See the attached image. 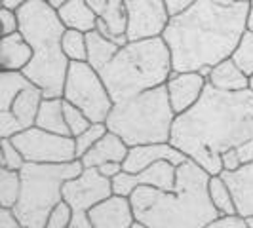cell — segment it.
Here are the masks:
<instances>
[{
	"mask_svg": "<svg viewBox=\"0 0 253 228\" xmlns=\"http://www.w3.org/2000/svg\"><path fill=\"white\" fill-rule=\"evenodd\" d=\"M86 38H88V63L97 71H101L122 48L116 42L103 37L97 29L91 33H86Z\"/></svg>",
	"mask_w": 253,
	"mask_h": 228,
	"instance_id": "23",
	"label": "cell"
},
{
	"mask_svg": "<svg viewBox=\"0 0 253 228\" xmlns=\"http://www.w3.org/2000/svg\"><path fill=\"white\" fill-rule=\"evenodd\" d=\"M204 228H250V227H248V223H246L244 217L234 213V215H219L211 223H208Z\"/></svg>",
	"mask_w": 253,
	"mask_h": 228,
	"instance_id": "36",
	"label": "cell"
},
{
	"mask_svg": "<svg viewBox=\"0 0 253 228\" xmlns=\"http://www.w3.org/2000/svg\"><path fill=\"white\" fill-rule=\"evenodd\" d=\"M101 19L105 25L118 37H127V25H129V15L124 0H107V8L101 13Z\"/></svg>",
	"mask_w": 253,
	"mask_h": 228,
	"instance_id": "26",
	"label": "cell"
},
{
	"mask_svg": "<svg viewBox=\"0 0 253 228\" xmlns=\"http://www.w3.org/2000/svg\"><path fill=\"white\" fill-rule=\"evenodd\" d=\"M23 228H25V227H23Z\"/></svg>",
	"mask_w": 253,
	"mask_h": 228,
	"instance_id": "52",
	"label": "cell"
},
{
	"mask_svg": "<svg viewBox=\"0 0 253 228\" xmlns=\"http://www.w3.org/2000/svg\"><path fill=\"white\" fill-rule=\"evenodd\" d=\"M21 194V173L0 167V207H10L19 200Z\"/></svg>",
	"mask_w": 253,
	"mask_h": 228,
	"instance_id": "27",
	"label": "cell"
},
{
	"mask_svg": "<svg viewBox=\"0 0 253 228\" xmlns=\"http://www.w3.org/2000/svg\"><path fill=\"white\" fill-rule=\"evenodd\" d=\"M57 15L67 29H75L80 33H91L97 29V13L86 4V0H69L57 8Z\"/></svg>",
	"mask_w": 253,
	"mask_h": 228,
	"instance_id": "20",
	"label": "cell"
},
{
	"mask_svg": "<svg viewBox=\"0 0 253 228\" xmlns=\"http://www.w3.org/2000/svg\"><path fill=\"white\" fill-rule=\"evenodd\" d=\"M236 154H238V158H240L242 165L253 164V139L238 145V147H236Z\"/></svg>",
	"mask_w": 253,
	"mask_h": 228,
	"instance_id": "40",
	"label": "cell"
},
{
	"mask_svg": "<svg viewBox=\"0 0 253 228\" xmlns=\"http://www.w3.org/2000/svg\"><path fill=\"white\" fill-rule=\"evenodd\" d=\"M12 141L31 164H69L78 160L75 137L57 135L37 126L21 131Z\"/></svg>",
	"mask_w": 253,
	"mask_h": 228,
	"instance_id": "9",
	"label": "cell"
},
{
	"mask_svg": "<svg viewBox=\"0 0 253 228\" xmlns=\"http://www.w3.org/2000/svg\"><path fill=\"white\" fill-rule=\"evenodd\" d=\"M63 99L91 120V124H105L113 111L114 101L97 69L88 61H71L65 80Z\"/></svg>",
	"mask_w": 253,
	"mask_h": 228,
	"instance_id": "8",
	"label": "cell"
},
{
	"mask_svg": "<svg viewBox=\"0 0 253 228\" xmlns=\"http://www.w3.org/2000/svg\"><path fill=\"white\" fill-rule=\"evenodd\" d=\"M250 2H252V0H250Z\"/></svg>",
	"mask_w": 253,
	"mask_h": 228,
	"instance_id": "51",
	"label": "cell"
},
{
	"mask_svg": "<svg viewBox=\"0 0 253 228\" xmlns=\"http://www.w3.org/2000/svg\"><path fill=\"white\" fill-rule=\"evenodd\" d=\"M211 2H213V4H217V6H225V8H227V6H232V4H236L238 0H211Z\"/></svg>",
	"mask_w": 253,
	"mask_h": 228,
	"instance_id": "45",
	"label": "cell"
},
{
	"mask_svg": "<svg viewBox=\"0 0 253 228\" xmlns=\"http://www.w3.org/2000/svg\"><path fill=\"white\" fill-rule=\"evenodd\" d=\"M175 116L168 97V89L158 86L139 95L114 103L107 118L109 131L116 133L127 147L169 143Z\"/></svg>",
	"mask_w": 253,
	"mask_h": 228,
	"instance_id": "6",
	"label": "cell"
},
{
	"mask_svg": "<svg viewBox=\"0 0 253 228\" xmlns=\"http://www.w3.org/2000/svg\"><path fill=\"white\" fill-rule=\"evenodd\" d=\"M127 152H129V147L126 143L116 133L107 131L101 139L80 158V162L84 167H101L103 164H109V162H122L124 164Z\"/></svg>",
	"mask_w": 253,
	"mask_h": 228,
	"instance_id": "17",
	"label": "cell"
},
{
	"mask_svg": "<svg viewBox=\"0 0 253 228\" xmlns=\"http://www.w3.org/2000/svg\"><path fill=\"white\" fill-rule=\"evenodd\" d=\"M33 59V48L21 33H13L0 40L2 71H23Z\"/></svg>",
	"mask_w": 253,
	"mask_h": 228,
	"instance_id": "18",
	"label": "cell"
},
{
	"mask_svg": "<svg viewBox=\"0 0 253 228\" xmlns=\"http://www.w3.org/2000/svg\"><path fill=\"white\" fill-rule=\"evenodd\" d=\"M71 219H73V209L63 202L53 209V213L50 215V219H48V223H46L44 228H69Z\"/></svg>",
	"mask_w": 253,
	"mask_h": 228,
	"instance_id": "34",
	"label": "cell"
},
{
	"mask_svg": "<svg viewBox=\"0 0 253 228\" xmlns=\"http://www.w3.org/2000/svg\"><path fill=\"white\" fill-rule=\"evenodd\" d=\"M0 167L4 169H12V171H21V167L27 164L23 154L19 152V149L13 145L12 139H0Z\"/></svg>",
	"mask_w": 253,
	"mask_h": 228,
	"instance_id": "30",
	"label": "cell"
},
{
	"mask_svg": "<svg viewBox=\"0 0 253 228\" xmlns=\"http://www.w3.org/2000/svg\"><path fill=\"white\" fill-rule=\"evenodd\" d=\"M129 15L127 38L162 37L166 25L169 21V13L166 10L164 0H124Z\"/></svg>",
	"mask_w": 253,
	"mask_h": 228,
	"instance_id": "11",
	"label": "cell"
},
{
	"mask_svg": "<svg viewBox=\"0 0 253 228\" xmlns=\"http://www.w3.org/2000/svg\"><path fill=\"white\" fill-rule=\"evenodd\" d=\"M0 21H2V37H8L13 33H19V15L17 10L4 8L0 10Z\"/></svg>",
	"mask_w": 253,
	"mask_h": 228,
	"instance_id": "35",
	"label": "cell"
},
{
	"mask_svg": "<svg viewBox=\"0 0 253 228\" xmlns=\"http://www.w3.org/2000/svg\"><path fill=\"white\" fill-rule=\"evenodd\" d=\"M250 0H238L227 8L198 0L189 10L171 15L162 38L171 53L173 71L200 73L232 57L250 31Z\"/></svg>",
	"mask_w": 253,
	"mask_h": 228,
	"instance_id": "2",
	"label": "cell"
},
{
	"mask_svg": "<svg viewBox=\"0 0 253 228\" xmlns=\"http://www.w3.org/2000/svg\"><path fill=\"white\" fill-rule=\"evenodd\" d=\"M69 228H95L89 221L88 213L84 211H73V219L69 223Z\"/></svg>",
	"mask_w": 253,
	"mask_h": 228,
	"instance_id": "41",
	"label": "cell"
},
{
	"mask_svg": "<svg viewBox=\"0 0 253 228\" xmlns=\"http://www.w3.org/2000/svg\"><path fill=\"white\" fill-rule=\"evenodd\" d=\"M27 2H31V0H2V6L4 8H10V10H19Z\"/></svg>",
	"mask_w": 253,
	"mask_h": 228,
	"instance_id": "44",
	"label": "cell"
},
{
	"mask_svg": "<svg viewBox=\"0 0 253 228\" xmlns=\"http://www.w3.org/2000/svg\"><path fill=\"white\" fill-rule=\"evenodd\" d=\"M80 160L69 164H31L21 167V194L13 205V213L25 228H44L53 209L63 203L67 181L80 175Z\"/></svg>",
	"mask_w": 253,
	"mask_h": 228,
	"instance_id": "7",
	"label": "cell"
},
{
	"mask_svg": "<svg viewBox=\"0 0 253 228\" xmlns=\"http://www.w3.org/2000/svg\"><path fill=\"white\" fill-rule=\"evenodd\" d=\"M86 4H88L93 12L97 13V17H101V13L105 12V8H107V0H86Z\"/></svg>",
	"mask_w": 253,
	"mask_h": 228,
	"instance_id": "43",
	"label": "cell"
},
{
	"mask_svg": "<svg viewBox=\"0 0 253 228\" xmlns=\"http://www.w3.org/2000/svg\"><path fill=\"white\" fill-rule=\"evenodd\" d=\"M253 139V91L208 84L200 101L175 116L169 143L210 175H221V154Z\"/></svg>",
	"mask_w": 253,
	"mask_h": 228,
	"instance_id": "1",
	"label": "cell"
},
{
	"mask_svg": "<svg viewBox=\"0 0 253 228\" xmlns=\"http://www.w3.org/2000/svg\"><path fill=\"white\" fill-rule=\"evenodd\" d=\"M221 164H223V171H238L242 167V162L236 154V149L223 152L221 154Z\"/></svg>",
	"mask_w": 253,
	"mask_h": 228,
	"instance_id": "37",
	"label": "cell"
},
{
	"mask_svg": "<svg viewBox=\"0 0 253 228\" xmlns=\"http://www.w3.org/2000/svg\"><path fill=\"white\" fill-rule=\"evenodd\" d=\"M99 173L105 175L107 179H114L116 175H120L124 171V164L122 162H109V164H103L101 167H97Z\"/></svg>",
	"mask_w": 253,
	"mask_h": 228,
	"instance_id": "42",
	"label": "cell"
},
{
	"mask_svg": "<svg viewBox=\"0 0 253 228\" xmlns=\"http://www.w3.org/2000/svg\"><path fill=\"white\" fill-rule=\"evenodd\" d=\"M35 126L40 129H46V131H51V133H57V135L73 137L69 131V126H67V120H65L63 97H44Z\"/></svg>",
	"mask_w": 253,
	"mask_h": 228,
	"instance_id": "21",
	"label": "cell"
},
{
	"mask_svg": "<svg viewBox=\"0 0 253 228\" xmlns=\"http://www.w3.org/2000/svg\"><path fill=\"white\" fill-rule=\"evenodd\" d=\"M25 131L21 122L12 114V111H0V139H13Z\"/></svg>",
	"mask_w": 253,
	"mask_h": 228,
	"instance_id": "33",
	"label": "cell"
},
{
	"mask_svg": "<svg viewBox=\"0 0 253 228\" xmlns=\"http://www.w3.org/2000/svg\"><path fill=\"white\" fill-rule=\"evenodd\" d=\"M250 31H253V0H252V13H250Z\"/></svg>",
	"mask_w": 253,
	"mask_h": 228,
	"instance_id": "48",
	"label": "cell"
},
{
	"mask_svg": "<svg viewBox=\"0 0 253 228\" xmlns=\"http://www.w3.org/2000/svg\"><path fill=\"white\" fill-rule=\"evenodd\" d=\"M171 73V53L162 37L129 40L99 71L114 103L164 86Z\"/></svg>",
	"mask_w": 253,
	"mask_h": 228,
	"instance_id": "5",
	"label": "cell"
},
{
	"mask_svg": "<svg viewBox=\"0 0 253 228\" xmlns=\"http://www.w3.org/2000/svg\"><path fill=\"white\" fill-rule=\"evenodd\" d=\"M250 89H252V91H253V76H252V78H250Z\"/></svg>",
	"mask_w": 253,
	"mask_h": 228,
	"instance_id": "50",
	"label": "cell"
},
{
	"mask_svg": "<svg viewBox=\"0 0 253 228\" xmlns=\"http://www.w3.org/2000/svg\"><path fill=\"white\" fill-rule=\"evenodd\" d=\"M65 120H67V126H69V131H71L73 137H78L80 133H84L91 126V120L88 116L80 109H76L75 105L67 101H65Z\"/></svg>",
	"mask_w": 253,
	"mask_h": 228,
	"instance_id": "32",
	"label": "cell"
},
{
	"mask_svg": "<svg viewBox=\"0 0 253 228\" xmlns=\"http://www.w3.org/2000/svg\"><path fill=\"white\" fill-rule=\"evenodd\" d=\"M246 223H248V227H250V228H253V215L246 217Z\"/></svg>",
	"mask_w": 253,
	"mask_h": 228,
	"instance_id": "49",
	"label": "cell"
},
{
	"mask_svg": "<svg viewBox=\"0 0 253 228\" xmlns=\"http://www.w3.org/2000/svg\"><path fill=\"white\" fill-rule=\"evenodd\" d=\"M63 51L69 61H88V38L86 33L67 29L63 35Z\"/></svg>",
	"mask_w": 253,
	"mask_h": 228,
	"instance_id": "28",
	"label": "cell"
},
{
	"mask_svg": "<svg viewBox=\"0 0 253 228\" xmlns=\"http://www.w3.org/2000/svg\"><path fill=\"white\" fill-rule=\"evenodd\" d=\"M31 84L33 82L23 75V71H2V75H0V111H10L15 97Z\"/></svg>",
	"mask_w": 253,
	"mask_h": 228,
	"instance_id": "24",
	"label": "cell"
},
{
	"mask_svg": "<svg viewBox=\"0 0 253 228\" xmlns=\"http://www.w3.org/2000/svg\"><path fill=\"white\" fill-rule=\"evenodd\" d=\"M19 33L33 48V59L23 75L42 89L44 97H63L71 61L63 51L67 27L48 0H31L19 10Z\"/></svg>",
	"mask_w": 253,
	"mask_h": 228,
	"instance_id": "4",
	"label": "cell"
},
{
	"mask_svg": "<svg viewBox=\"0 0 253 228\" xmlns=\"http://www.w3.org/2000/svg\"><path fill=\"white\" fill-rule=\"evenodd\" d=\"M210 173L192 160L177 165L173 190L139 187L131 192L135 219L149 228H204L219 217L210 198Z\"/></svg>",
	"mask_w": 253,
	"mask_h": 228,
	"instance_id": "3",
	"label": "cell"
},
{
	"mask_svg": "<svg viewBox=\"0 0 253 228\" xmlns=\"http://www.w3.org/2000/svg\"><path fill=\"white\" fill-rule=\"evenodd\" d=\"M107 131H109L107 124H91L84 133H80L78 137H75L76 156H78V160H80V158H82V156H84V154H86L97 141L101 139Z\"/></svg>",
	"mask_w": 253,
	"mask_h": 228,
	"instance_id": "31",
	"label": "cell"
},
{
	"mask_svg": "<svg viewBox=\"0 0 253 228\" xmlns=\"http://www.w3.org/2000/svg\"><path fill=\"white\" fill-rule=\"evenodd\" d=\"M42 101H44L42 89L38 88V86H35V84H31L29 88H25L15 97V101H13L10 111L21 122V126L25 127V129H29V127H33L37 124V116Z\"/></svg>",
	"mask_w": 253,
	"mask_h": 228,
	"instance_id": "22",
	"label": "cell"
},
{
	"mask_svg": "<svg viewBox=\"0 0 253 228\" xmlns=\"http://www.w3.org/2000/svg\"><path fill=\"white\" fill-rule=\"evenodd\" d=\"M48 2H50V4L53 6V8H55V10H57L59 6H63L65 2H69V0H48Z\"/></svg>",
	"mask_w": 253,
	"mask_h": 228,
	"instance_id": "46",
	"label": "cell"
},
{
	"mask_svg": "<svg viewBox=\"0 0 253 228\" xmlns=\"http://www.w3.org/2000/svg\"><path fill=\"white\" fill-rule=\"evenodd\" d=\"M210 198L219 211V215H234L236 213V203H234V196L228 189L227 181L221 175H211L210 177Z\"/></svg>",
	"mask_w": 253,
	"mask_h": 228,
	"instance_id": "25",
	"label": "cell"
},
{
	"mask_svg": "<svg viewBox=\"0 0 253 228\" xmlns=\"http://www.w3.org/2000/svg\"><path fill=\"white\" fill-rule=\"evenodd\" d=\"M175 179H177V165H173L171 162H158V164L149 165V167H145L143 171H137V173L122 171L120 175H116L113 179V189L114 194L129 198L131 192L139 189V187L173 190Z\"/></svg>",
	"mask_w": 253,
	"mask_h": 228,
	"instance_id": "12",
	"label": "cell"
},
{
	"mask_svg": "<svg viewBox=\"0 0 253 228\" xmlns=\"http://www.w3.org/2000/svg\"><path fill=\"white\" fill-rule=\"evenodd\" d=\"M129 228H149V227H147V225H143V223H139V221H135Z\"/></svg>",
	"mask_w": 253,
	"mask_h": 228,
	"instance_id": "47",
	"label": "cell"
},
{
	"mask_svg": "<svg viewBox=\"0 0 253 228\" xmlns=\"http://www.w3.org/2000/svg\"><path fill=\"white\" fill-rule=\"evenodd\" d=\"M221 177L227 181L234 196L236 213L240 217L253 215V164L242 165L238 171H223Z\"/></svg>",
	"mask_w": 253,
	"mask_h": 228,
	"instance_id": "16",
	"label": "cell"
},
{
	"mask_svg": "<svg viewBox=\"0 0 253 228\" xmlns=\"http://www.w3.org/2000/svg\"><path fill=\"white\" fill-rule=\"evenodd\" d=\"M0 228H23L17 215L10 207H0Z\"/></svg>",
	"mask_w": 253,
	"mask_h": 228,
	"instance_id": "38",
	"label": "cell"
},
{
	"mask_svg": "<svg viewBox=\"0 0 253 228\" xmlns=\"http://www.w3.org/2000/svg\"><path fill=\"white\" fill-rule=\"evenodd\" d=\"M194 2H198V0H164L166 10H168V13H169V17H171V15H177V13H181V12H185V10H189Z\"/></svg>",
	"mask_w": 253,
	"mask_h": 228,
	"instance_id": "39",
	"label": "cell"
},
{
	"mask_svg": "<svg viewBox=\"0 0 253 228\" xmlns=\"http://www.w3.org/2000/svg\"><path fill=\"white\" fill-rule=\"evenodd\" d=\"M232 59L236 65L244 71V75L248 78L253 76V31H248L244 38L240 40L236 51L232 53Z\"/></svg>",
	"mask_w": 253,
	"mask_h": 228,
	"instance_id": "29",
	"label": "cell"
},
{
	"mask_svg": "<svg viewBox=\"0 0 253 228\" xmlns=\"http://www.w3.org/2000/svg\"><path fill=\"white\" fill-rule=\"evenodd\" d=\"M208 86V78L200 73H171L166 82L168 97L175 114H183L190 111L200 101L204 89Z\"/></svg>",
	"mask_w": 253,
	"mask_h": 228,
	"instance_id": "13",
	"label": "cell"
},
{
	"mask_svg": "<svg viewBox=\"0 0 253 228\" xmlns=\"http://www.w3.org/2000/svg\"><path fill=\"white\" fill-rule=\"evenodd\" d=\"M91 225L95 228H129L137 219L133 205L126 196L113 194L88 211Z\"/></svg>",
	"mask_w": 253,
	"mask_h": 228,
	"instance_id": "15",
	"label": "cell"
},
{
	"mask_svg": "<svg viewBox=\"0 0 253 228\" xmlns=\"http://www.w3.org/2000/svg\"><path fill=\"white\" fill-rule=\"evenodd\" d=\"M208 84L221 91H244L250 89V78L244 75L240 67L232 57L211 67V73L208 76Z\"/></svg>",
	"mask_w": 253,
	"mask_h": 228,
	"instance_id": "19",
	"label": "cell"
},
{
	"mask_svg": "<svg viewBox=\"0 0 253 228\" xmlns=\"http://www.w3.org/2000/svg\"><path fill=\"white\" fill-rule=\"evenodd\" d=\"M114 194L113 179H107L99 173L97 167H84L80 175L67 181L63 187V202L73 211L88 213L103 200Z\"/></svg>",
	"mask_w": 253,
	"mask_h": 228,
	"instance_id": "10",
	"label": "cell"
},
{
	"mask_svg": "<svg viewBox=\"0 0 253 228\" xmlns=\"http://www.w3.org/2000/svg\"><path fill=\"white\" fill-rule=\"evenodd\" d=\"M189 158L177 151L171 143H154V145H137L129 147L126 160H124V171L137 173L145 167L154 165L158 162H171L173 165L185 164Z\"/></svg>",
	"mask_w": 253,
	"mask_h": 228,
	"instance_id": "14",
	"label": "cell"
}]
</instances>
